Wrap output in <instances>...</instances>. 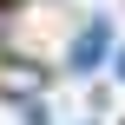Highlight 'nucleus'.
<instances>
[{
  "mask_svg": "<svg viewBox=\"0 0 125 125\" xmlns=\"http://www.w3.org/2000/svg\"><path fill=\"white\" fill-rule=\"evenodd\" d=\"M105 53H112V20H86V26L73 33V46H66V73H79V79H86Z\"/></svg>",
  "mask_w": 125,
  "mask_h": 125,
  "instance_id": "nucleus-1",
  "label": "nucleus"
},
{
  "mask_svg": "<svg viewBox=\"0 0 125 125\" xmlns=\"http://www.w3.org/2000/svg\"><path fill=\"white\" fill-rule=\"evenodd\" d=\"M112 73H119V79H125V46H112Z\"/></svg>",
  "mask_w": 125,
  "mask_h": 125,
  "instance_id": "nucleus-2",
  "label": "nucleus"
}]
</instances>
